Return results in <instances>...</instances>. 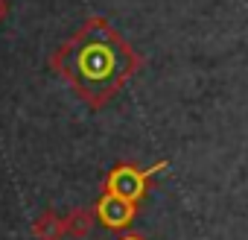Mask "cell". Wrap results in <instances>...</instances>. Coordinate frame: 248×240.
Here are the masks:
<instances>
[{
	"label": "cell",
	"instance_id": "1",
	"mask_svg": "<svg viewBox=\"0 0 248 240\" xmlns=\"http://www.w3.org/2000/svg\"><path fill=\"white\" fill-rule=\"evenodd\" d=\"M56 65L79 88L82 97L102 103L126 82L138 65V56L105 21L93 18L59 50Z\"/></svg>",
	"mask_w": 248,
	"mask_h": 240
},
{
	"label": "cell",
	"instance_id": "2",
	"mask_svg": "<svg viewBox=\"0 0 248 240\" xmlns=\"http://www.w3.org/2000/svg\"><path fill=\"white\" fill-rule=\"evenodd\" d=\"M99 217H102V223H108V225H123V223H129V217H132V199L120 196V193H111L108 199H102Z\"/></svg>",
	"mask_w": 248,
	"mask_h": 240
},
{
	"label": "cell",
	"instance_id": "3",
	"mask_svg": "<svg viewBox=\"0 0 248 240\" xmlns=\"http://www.w3.org/2000/svg\"><path fill=\"white\" fill-rule=\"evenodd\" d=\"M111 188H114V193H120V196L135 199V196L143 190V176L135 173L132 167H123V170H117V173L111 176Z\"/></svg>",
	"mask_w": 248,
	"mask_h": 240
}]
</instances>
